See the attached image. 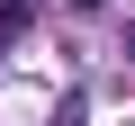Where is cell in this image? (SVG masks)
Returning <instances> with one entry per match:
<instances>
[{
  "label": "cell",
  "mask_w": 135,
  "mask_h": 126,
  "mask_svg": "<svg viewBox=\"0 0 135 126\" xmlns=\"http://www.w3.org/2000/svg\"><path fill=\"white\" fill-rule=\"evenodd\" d=\"M27 18H36V9H27V0H0V54H9V45L27 36Z\"/></svg>",
  "instance_id": "obj_1"
},
{
  "label": "cell",
  "mask_w": 135,
  "mask_h": 126,
  "mask_svg": "<svg viewBox=\"0 0 135 126\" xmlns=\"http://www.w3.org/2000/svg\"><path fill=\"white\" fill-rule=\"evenodd\" d=\"M72 9H99V0H72Z\"/></svg>",
  "instance_id": "obj_2"
}]
</instances>
